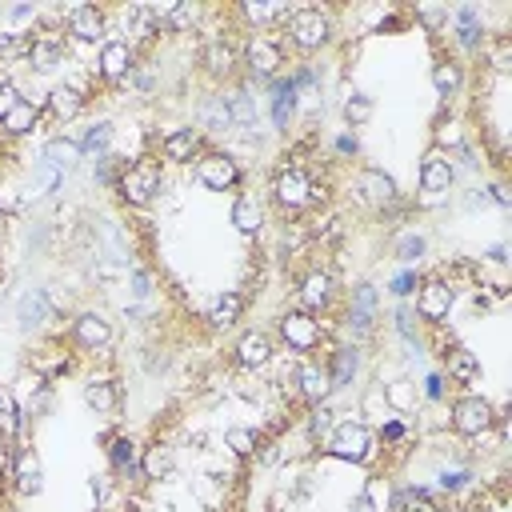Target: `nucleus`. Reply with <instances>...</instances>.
Listing matches in <instances>:
<instances>
[{
    "instance_id": "obj_54",
    "label": "nucleus",
    "mask_w": 512,
    "mask_h": 512,
    "mask_svg": "<svg viewBox=\"0 0 512 512\" xmlns=\"http://www.w3.org/2000/svg\"><path fill=\"white\" fill-rule=\"evenodd\" d=\"M444 392H448L444 372H440V368L424 372V380H420V404H440V400H444Z\"/></svg>"
},
{
    "instance_id": "obj_55",
    "label": "nucleus",
    "mask_w": 512,
    "mask_h": 512,
    "mask_svg": "<svg viewBox=\"0 0 512 512\" xmlns=\"http://www.w3.org/2000/svg\"><path fill=\"white\" fill-rule=\"evenodd\" d=\"M20 100H24L20 84H16V80H12L8 72H0V120H4V116H8V112H12L16 104H20Z\"/></svg>"
},
{
    "instance_id": "obj_42",
    "label": "nucleus",
    "mask_w": 512,
    "mask_h": 512,
    "mask_svg": "<svg viewBox=\"0 0 512 512\" xmlns=\"http://www.w3.org/2000/svg\"><path fill=\"white\" fill-rule=\"evenodd\" d=\"M432 88H436V96L444 104L452 96H460V88H464V64L456 56H436V64H432Z\"/></svg>"
},
{
    "instance_id": "obj_30",
    "label": "nucleus",
    "mask_w": 512,
    "mask_h": 512,
    "mask_svg": "<svg viewBox=\"0 0 512 512\" xmlns=\"http://www.w3.org/2000/svg\"><path fill=\"white\" fill-rule=\"evenodd\" d=\"M36 160L48 164V168H56L60 176H72V172L84 164V152H80V140H76V136L56 132V136H48V140L40 144V156H36Z\"/></svg>"
},
{
    "instance_id": "obj_38",
    "label": "nucleus",
    "mask_w": 512,
    "mask_h": 512,
    "mask_svg": "<svg viewBox=\"0 0 512 512\" xmlns=\"http://www.w3.org/2000/svg\"><path fill=\"white\" fill-rule=\"evenodd\" d=\"M228 224H232L240 236H248V240H252V236H260V232H264V224H268L264 204H260L256 196H248V192H244V196H236V200H232V208H228Z\"/></svg>"
},
{
    "instance_id": "obj_31",
    "label": "nucleus",
    "mask_w": 512,
    "mask_h": 512,
    "mask_svg": "<svg viewBox=\"0 0 512 512\" xmlns=\"http://www.w3.org/2000/svg\"><path fill=\"white\" fill-rule=\"evenodd\" d=\"M224 104H228V116H232V128L236 132H256L260 128V104H256V92L240 80L232 88H220Z\"/></svg>"
},
{
    "instance_id": "obj_45",
    "label": "nucleus",
    "mask_w": 512,
    "mask_h": 512,
    "mask_svg": "<svg viewBox=\"0 0 512 512\" xmlns=\"http://www.w3.org/2000/svg\"><path fill=\"white\" fill-rule=\"evenodd\" d=\"M476 484V472H472V464H440L436 468V492L440 496H460V492H468Z\"/></svg>"
},
{
    "instance_id": "obj_44",
    "label": "nucleus",
    "mask_w": 512,
    "mask_h": 512,
    "mask_svg": "<svg viewBox=\"0 0 512 512\" xmlns=\"http://www.w3.org/2000/svg\"><path fill=\"white\" fill-rule=\"evenodd\" d=\"M468 140H472V136H468V128H464V120H460V116L436 120V128H432V148H436V152H444V156L460 152Z\"/></svg>"
},
{
    "instance_id": "obj_18",
    "label": "nucleus",
    "mask_w": 512,
    "mask_h": 512,
    "mask_svg": "<svg viewBox=\"0 0 512 512\" xmlns=\"http://www.w3.org/2000/svg\"><path fill=\"white\" fill-rule=\"evenodd\" d=\"M336 292H340L336 272L316 264V268H308V272L300 276V284H296V308L320 316V312H328V308L336 304Z\"/></svg>"
},
{
    "instance_id": "obj_47",
    "label": "nucleus",
    "mask_w": 512,
    "mask_h": 512,
    "mask_svg": "<svg viewBox=\"0 0 512 512\" xmlns=\"http://www.w3.org/2000/svg\"><path fill=\"white\" fill-rule=\"evenodd\" d=\"M124 284H128L132 304H156V272L148 264H132Z\"/></svg>"
},
{
    "instance_id": "obj_16",
    "label": "nucleus",
    "mask_w": 512,
    "mask_h": 512,
    "mask_svg": "<svg viewBox=\"0 0 512 512\" xmlns=\"http://www.w3.org/2000/svg\"><path fill=\"white\" fill-rule=\"evenodd\" d=\"M68 340H72V348L96 356V352H108V348L116 344V324H112L104 312L84 308V312L72 316V324H68Z\"/></svg>"
},
{
    "instance_id": "obj_9",
    "label": "nucleus",
    "mask_w": 512,
    "mask_h": 512,
    "mask_svg": "<svg viewBox=\"0 0 512 512\" xmlns=\"http://www.w3.org/2000/svg\"><path fill=\"white\" fill-rule=\"evenodd\" d=\"M68 64V36H64V24H40L32 28V44H28V60L24 68L36 72V76H48L56 68Z\"/></svg>"
},
{
    "instance_id": "obj_40",
    "label": "nucleus",
    "mask_w": 512,
    "mask_h": 512,
    "mask_svg": "<svg viewBox=\"0 0 512 512\" xmlns=\"http://www.w3.org/2000/svg\"><path fill=\"white\" fill-rule=\"evenodd\" d=\"M388 252H392V260H396L400 268H416V264L428 256V232H420V228H400V232L392 236Z\"/></svg>"
},
{
    "instance_id": "obj_19",
    "label": "nucleus",
    "mask_w": 512,
    "mask_h": 512,
    "mask_svg": "<svg viewBox=\"0 0 512 512\" xmlns=\"http://www.w3.org/2000/svg\"><path fill=\"white\" fill-rule=\"evenodd\" d=\"M52 308H48V288L44 284H28L16 296V332L20 336H44L52 328Z\"/></svg>"
},
{
    "instance_id": "obj_10",
    "label": "nucleus",
    "mask_w": 512,
    "mask_h": 512,
    "mask_svg": "<svg viewBox=\"0 0 512 512\" xmlns=\"http://www.w3.org/2000/svg\"><path fill=\"white\" fill-rule=\"evenodd\" d=\"M68 348H72V340L60 336V332H44V336H36V344H32V352H28V372L44 376L48 384L60 380L64 372L76 368V352H68Z\"/></svg>"
},
{
    "instance_id": "obj_59",
    "label": "nucleus",
    "mask_w": 512,
    "mask_h": 512,
    "mask_svg": "<svg viewBox=\"0 0 512 512\" xmlns=\"http://www.w3.org/2000/svg\"><path fill=\"white\" fill-rule=\"evenodd\" d=\"M348 512H380V504H376V496H372L368 488H360V492L348 500Z\"/></svg>"
},
{
    "instance_id": "obj_56",
    "label": "nucleus",
    "mask_w": 512,
    "mask_h": 512,
    "mask_svg": "<svg viewBox=\"0 0 512 512\" xmlns=\"http://www.w3.org/2000/svg\"><path fill=\"white\" fill-rule=\"evenodd\" d=\"M484 196H488V204H496V208H512V192H508V184H504V176H496V180H488L484 184Z\"/></svg>"
},
{
    "instance_id": "obj_46",
    "label": "nucleus",
    "mask_w": 512,
    "mask_h": 512,
    "mask_svg": "<svg viewBox=\"0 0 512 512\" xmlns=\"http://www.w3.org/2000/svg\"><path fill=\"white\" fill-rule=\"evenodd\" d=\"M200 20H204V8H200V4L172 0V4H168V16H164V32H172V36H180V32H196Z\"/></svg>"
},
{
    "instance_id": "obj_39",
    "label": "nucleus",
    "mask_w": 512,
    "mask_h": 512,
    "mask_svg": "<svg viewBox=\"0 0 512 512\" xmlns=\"http://www.w3.org/2000/svg\"><path fill=\"white\" fill-rule=\"evenodd\" d=\"M40 120H44V108L24 96V100L0 120V136H4V140H24V136H32V132L40 128Z\"/></svg>"
},
{
    "instance_id": "obj_32",
    "label": "nucleus",
    "mask_w": 512,
    "mask_h": 512,
    "mask_svg": "<svg viewBox=\"0 0 512 512\" xmlns=\"http://www.w3.org/2000/svg\"><path fill=\"white\" fill-rule=\"evenodd\" d=\"M80 396H84V404H88L96 416H116L120 404H124V388H120L116 376H108V372L88 376L84 388H80Z\"/></svg>"
},
{
    "instance_id": "obj_51",
    "label": "nucleus",
    "mask_w": 512,
    "mask_h": 512,
    "mask_svg": "<svg viewBox=\"0 0 512 512\" xmlns=\"http://www.w3.org/2000/svg\"><path fill=\"white\" fill-rule=\"evenodd\" d=\"M416 24H420V32H428L432 40L440 36V32H448V16H452V8L448 4H416Z\"/></svg>"
},
{
    "instance_id": "obj_37",
    "label": "nucleus",
    "mask_w": 512,
    "mask_h": 512,
    "mask_svg": "<svg viewBox=\"0 0 512 512\" xmlns=\"http://www.w3.org/2000/svg\"><path fill=\"white\" fill-rule=\"evenodd\" d=\"M380 392H384V404H388L392 416H412L420 408V384H416V376H392V380L380 384Z\"/></svg>"
},
{
    "instance_id": "obj_28",
    "label": "nucleus",
    "mask_w": 512,
    "mask_h": 512,
    "mask_svg": "<svg viewBox=\"0 0 512 512\" xmlns=\"http://www.w3.org/2000/svg\"><path fill=\"white\" fill-rule=\"evenodd\" d=\"M12 488H16V496H24V500H32V496H40L44 492V464H40V452L32 448V444H20L16 452H12Z\"/></svg>"
},
{
    "instance_id": "obj_15",
    "label": "nucleus",
    "mask_w": 512,
    "mask_h": 512,
    "mask_svg": "<svg viewBox=\"0 0 512 512\" xmlns=\"http://www.w3.org/2000/svg\"><path fill=\"white\" fill-rule=\"evenodd\" d=\"M448 40L456 44L460 56H480V48L488 40L484 8L480 4H456L452 16H448Z\"/></svg>"
},
{
    "instance_id": "obj_27",
    "label": "nucleus",
    "mask_w": 512,
    "mask_h": 512,
    "mask_svg": "<svg viewBox=\"0 0 512 512\" xmlns=\"http://www.w3.org/2000/svg\"><path fill=\"white\" fill-rule=\"evenodd\" d=\"M324 372H328L332 396L344 392V388H352V384L360 380V372H364V348H356V344H348V340H344V344H332Z\"/></svg>"
},
{
    "instance_id": "obj_7",
    "label": "nucleus",
    "mask_w": 512,
    "mask_h": 512,
    "mask_svg": "<svg viewBox=\"0 0 512 512\" xmlns=\"http://www.w3.org/2000/svg\"><path fill=\"white\" fill-rule=\"evenodd\" d=\"M352 200L368 212H388V208L400 204V184L380 164H360L352 172Z\"/></svg>"
},
{
    "instance_id": "obj_3",
    "label": "nucleus",
    "mask_w": 512,
    "mask_h": 512,
    "mask_svg": "<svg viewBox=\"0 0 512 512\" xmlns=\"http://www.w3.org/2000/svg\"><path fill=\"white\" fill-rule=\"evenodd\" d=\"M112 192L120 196L124 208H136V212L148 208V204L164 192V160H160L156 152H144V156L128 160Z\"/></svg>"
},
{
    "instance_id": "obj_58",
    "label": "nucleus",
    "mask_w": 512,
    "mask_h": 512,
    "mask_svg": "<svg viewBox=\"0 0 512 512\" xmlns=\"http://www.w3.org/2000/svg\"><path fill=\"white\" fill-rule=\"evenodd\" d=\"M488 204V196H484V184H472V188H464V200H460V208L464 212H476V208H484Z\"/></svg>"
},
{
    "instance_id": "obj_21",
    "label": "nucleus",
    "mask_w": 512,
    "mask_h": 512,
    "mask_svg": "<svg viewBox=\"0 0 512 512\" xmlns=\"http://www.w3.org/2000/svg\"><path fill=\"white\" fill-rule=\"evenodd\" d=\"M60 24H64V36L72 40H84V44L108 40V12L100 4H68L60 12Z\"/></svg>"
},
{
    "instance_id": "obj_48",
    "label": "nucleus",
    "mask_w": 512,
    "mask_h": 512,
    "mask_svg": "<svg viewBox=\"0 0 512 512\" xmlns=\"http://www.w3.org/2000/svg\"><path fill=\"white\" fill-rule=\"evenodd\" d=\"M332 416H336V412H332V400L304 408V436H308V444H324V436H328L332 424H336Z\"/></svg>"
},
{
    "instance_id": "obj_43",
    "label": "nucleus",
    "mask_w": 512,
    "mask_h": 512,
    "mask_svg": "<svg viewBox=\"0 0 512 512\" xmlns=\"http://www.w3.org/2000/svg\"><path fill=\"white\" fill-rule=\"evenodd\" d=\"M76 140H80L84 160H100V156H108L112 144H116V124H112L108 116H100V120H92V124L84 128V136H76Z\"/></svg>"
},
{
    "instance_id": "obj_6",
    "label": "nucleus",
    "mask_w": 512,
    "mask_h": 512,
    "mask_svg": "<svg viewBox=\"0 0 512 512\" xmlns=\"http://www.w3.org/2000/svg\"><path fill=\"white\" fill-rule=\"evenodd\" d=\"M92 84H96V76L88 72H64V80L60 84H52L48 88V96H44V116H52L56 124H68V120H76V116H84V108H88V100H92Z\"/></svg>"
},
{
    "instance_id": "obj_17",
    "label": "nucleus",
    "mask_w": 512,
    "mask_h": 512,
    "mask_svg": "<svg viewBox=\"0 0 512 512\" xmlns=\"http://www.w3.org/2000/svg\"><path fill=\"white\" fill-rule=\"evenodd\" d=\"M140 64L136 48L124 40V36H108L100 48H96V64H92V76L100 84H124L132 76V68Z\"/></svg>"
},
{
    "instance_id": "obj_20",
    "label": "nucleus",
    "mask_w": 512,
    "mask_h": 512,
    "mask_svg": "<svg viewBox=\"0 0 512 512\" xmlns=\"http://www.w3.org/2000/svg\"><path fill=\"white\" fill-rule=\"evenodd\" d=\"M276 360V340L268 328H244L232 344V364L240 372H264Z\"/></svg>"
},
{
    "instance_id": "obj_13",
    "label": "nucleus",
    "mask_w": 512,
    "mask_h": 512,
    "mask_svg": "<svg viewBox=\"0 0 512 512\" xmlns=\"http://www.w3.org/2000/svg\"><path fill=\"white\" fill-rule=\"evenodd\" d=\"M456 288L448 284V280H440V276H424L420 280V288H416V296H412V312H416V320H424L428 328H436V324H444L448 316H452V308H456Z\"/></svg>"
},
{
    "instance_id": "obj_5",
    "label": "nucleus",
    "mask_w": 512,
    "mask_h": 512,
    "mask_svg": "<svg viewBox=\"0 0 512 512\" xmlns=\"http://www.w3.org/2000/svg\"><path fill=\"white\" fill-rule=\"evenodd\" d=\"M332 32H336V16H332V8H320V4L292 8L288 24H284V36L296 52H320L324 44H332Z\"/></svg>"
},
{
    "instance_id": "obj_2",
    "label": "nucleus",
    "mask_w": 512,
    "mask_h": 512,
    "mask_svg": "<svg viewBox=\"0 0 512 512\" xmlns=\"http://www.w3.org/2000/svg\"><path fill=\"white\" fill-rule=\"evenodd\" d=\"M380 444H376V428L364 424L360 416H344L332 424V432L324 436L320 444V456L324 460H340V464H356V468H368L376 460Z\"/></svg>"
},
{
    "instance_id": "obj_57",
    "label": "nucleus",
    "mask_w": 512,
    "mask_h": 512,
    "mask_svg": "<svg viewBox=\"0 0 512 512\" xmlns=\"http://www.w3.org/2000/svg\"><path fill=\"white\" fill-rule=\"evenodd\" d=\"M332 148H336V160H352V156H360V136H356L352 128H344Z\"/></svg>"
},
{
    "instance_id": "obj_36",
    "label": "nucleus",
    "mask_w": 512,
    "mask_h": 512,
    "mask_svg": "<svg viewBox=\"0 0 512 512\" xmlns=\"http://www.w3.org/2000/svg\"><path fill=\"white\" fill-rule=\"evenodd\" d=\"M172 472H176V448H172L168 440H152V444L140 448V480L160 484V480H168Z\"/></svg>"
},
{
    "instance_id": "obj_8",
    "label": "nucleus",
    "mask_w": 512,
    "mask_h": 512,
    "mask_svg": "<svg viewBox=\"0 0 512 512\" xmlns=\"http://www.w3.org/2000/svg\"><path fill=\"white\" fill-rule=\"evenodd\" d=\"M276 336L288 344L292 356H312V352L328 340V328H324L320 316H312V312H304V308H284V312L276 316Z\"/></svg>"
},
{
    "instance_id": "obj_26",
    "label": "nucleus",
    "mask_w": 512,
    "mask_h": 512,
    "mask_svg": "<svg viewBox=\"0 0 512 512\" xmlns=\"http://www.w3.org/2000/svg\"><path fill=\"white\" fill-rule=\"evenodd\" d=\"M108 448H104V456H108V476L124 488V484H136V476H140V444L128 436V432H112L108 440H104Z\"/></svg>"
},
{
    "instance_id": "obj_33",
    "label": "nucleus",
    "mask_w": 512,
    "mask_h": 512,
    "mask_svg": "<svg viewBox=\"0 0 512 512\" xmlns=\"http://www.w3.org/2000/svg\"><path fill=\"white\" fill-rule=\"evenodd\" d=\"M240 16L248 20V32H276L280 24H288L292 4H284V0H244Z\"/></svg>"
},
{
    "instance_id": "obj_29",
    "label": "nucleus",
    "mask_w": 512,
    "mask_h": 512,
    "mask_svg": "<svg viewBox=\"0 0 512 512\" xmlns=\"http://www.w3.org/2000/svg\"><path fill=\"white\" fill-rule=\"evenodd\" d=\"M440 372H444V380H452V384H460L464 392H472V384L484 376V364H480V356H476L468 344H452V348L440 356Z\"/></svg>"
},
{
    "instance_id": "obj_14",
    "label": "nucleus",
    "mask_w": 512,
    "mask_h": 512,
    "mask_svg": "<svg viewBox=\"0 0 512 512\" xmlns=\"http://www.w3.org/2000/svg\"><path fill=\"white\" fill-rule=\"evenodd\" d=\"M272 200L284 212L312 208V168L308 164H280L272 176Z\"/></svg>"
},
{
    "instance_id": "obj_12",
    "label": "nucleus",
    "mask_w": 512,
    "mask_h": 512,
    "mask_svg": "<svg viewBox=\"0 0 512 512\" xmlns=\"http://www.w3.org/2000/svg\"><path fill=\"white\" fill-rule=\"evenodd\" d=\"M192 176H196V184H204L208 192H232V188L244 180V168H240V160H236L232 152L208 148V152L196 156Z\"/></svg>"
},
{
    "instance_id": "obj_50",
    "label": "nucleus",
    "mask_w": 512,
    "mask_h": 512,
    "mask_svg": "<svg viewBox=\"0 0 512 512\" xmlns=\"http://www.w3.org/2000/svg\"><path fill=\"white\" fill-rule=\"evenodd\" d=\"M28 44H32V28L28 32L0 28V68L4 64H24L28 60Z\"/></svg>"
},
{
    "instance_id": "obj_34",
    "label": "nucleus",
    "mask_w": 512,
    "mask_h": 512,
    "mask_svg": "<svg viewBox=\"0 0 512 512\" xmlns=\"http://www.w3.org/2000/svg\"><path fill=\"white\" fill-rule=\"evenodd\" d=\"M244 308H248V296L236 292V288H224V292L212 300V308L204 312L208 332H228V328H236V324L244 320Z\"/></svg>"
},
{
    "instance_id": "obj_52",
    "label": "nucleus",
    "mask_w": 512,
    "mask_h": 512,
    "mask_svg": "<svg viewBox=\"0 0 512 512\" xmlns=\"http://www.w3.org/2000/svg\"><path fill=\"white\" fill-rule=\"evenodd\" d=\"M392 412H388V404H384V392H380V384H368L364 392H360V420L364 424H380V420H388Z\"/></svg>"
},
{
    "instance_id": "obj_22",
    "label": "nucleus",
    "mask_w": 512,
    "mask_h": 512,
    "mask_svg": "<svg viewBox=\"0 0 512 512\" xmlns=\"http://www.w3.org/2000/svg\"><path fill=\"white\" fill-rule=\"evenodd\" d=\"M300 100H304V96H300V88L292 84L288 72L268 84V116H272V132H276V136H288V132H292L296 112H300Z\"/></svg>"
},
{
    "instance_id": "obj_11",
    "label": "nucleus",
    "mask_w": 512,
    "mask_h": 512,
    "mask_svg": "<svg viewBox=\"0 0 512 512\" xmlns=\"http://www.w3.org/2000/svg\"><path fill=\"white\" fill-rule=\"evenodd\" d=\"M196 60H200V72L212 84H228V80L240 76V48L228 40V32H204V44H200Z\"/></svg>"
},
{
    "instance_id": "obj_24",
    "label": "nucleus",
    "mask_w": 512,
    "mask_h": 512,
    "mask_svg": "<svg viewBox=\"0 0 512 512\" xmlns=\"http://www.w3.org/2000/svg\"><path fill=\"white\" fill-rule=\"evenodd\" d=\"M204 152V136L196 124H176L156 140V156L164 164H192Z\"/></svg>"
},
{
    "instance_id": "obj_53",
    "label": "nucleus",
    "mask_w": 512,
    "mask_h": 512,
    "mask_svg": "<svg viewBox=\"0 0 512 512\" xmlns=\"http://www.w3.org/2000/svg\"><path fill=\"white\" fill-rule=\"evenodd\" d=\"M420 280H424L420 268H400V272L388 280V296H392V300H412L416 288H420Z\"/></svg>"
},
{
    "instance_id": "obj_60",
    "label": "nucleus",
    "mask_w": 512,
    "mask_h": 512,
    "mask_svg": "<svg viewBox=\"0 0 512 512\" xmlns=\"http://www.w3.org/2000/svg\"><path fill=\"white\" fill-rule=\"evenodd\" d=\"M0 220H4V212H0Z\"/></svg>"
},
{
    "instance_id": "obj_25",
    "label": "nucleus",
    "mask_w": 512,
    "mask_h": 512,
    "mask_svg": "<svg viewBox=\"0 0 512 512\" xmlns=\"http://www.w3.org/2000/svg\"><path fill=\"white\" fill-rule=\"evenodd\" d=\"M292 380H296V396H300L304 408L332 400L328 372H324V364H320L316 356H296V364H292Z\"/></svg>"
},
{
    "instance_id": "obj_4",
    "label": "nucleus",
    "mask_w": 512,
    "mask_h": 512,
    "mask_svg": "<svg viewBox=\"0 0 512 512\" xmlns=\"http://www.w3.org/2000/svg\"><path fill=\"white\" fill-rule=\"evenodd\" d=\"M448 428L460 440H480L484 432L504 428V412L488 396H480V392H460L452 400V408H448Z\"/></svg>"
},
{
    "instance_id": "obj_23",
    "label": "nucleus",
    "mask_w": 512,
    "mask_h": 512,
    "mask_svg": "<svg viewBox=\"0 0 512 512\" xmlns=\"http://www.w3.org/2000/svg\"><path fill=\"white\" fill-rule=\"evenodd\" d=\"M452 184H456L452 156H444V152L428 148V152H424V160H420V168H416V188H420V196H424V200H440V196H448V192H452Z\"/></svg>"
},
{
    "instance_id": "obj_41",
    "label": "nucleus",
    "mask_w": 512,
    "mask_h": 512,
    "mask_svg": "<svg viewBox=\"0 0 512 512\" xmlns=\"http://www.w3.org/2000/svg\"><path fill=\"white\" fill-rule=\"evenodd\" d=\"M224 448H228L236 460H252V456H260V448H264V428L236 420V424L224 428Z\"/></svg>"
},
{
    "instance_id": "obj_35",
    "label": "nucleus",
    "mask_w": 512,
    "mask_h": 512,
    "mask_svg": "<svg viewBox=\"0 0 512 512\" xmlns=\"http://www.w3.org/2000/svg\"><path fill=\"white\" fill-rule=\"evenodd\" d=\"M196 128H200V136H228V132H236L220 88L208 92V96H200V104H196Z\"/></svg>"
},
{
    "instance_id": "obj_1",
    "label": "nucleus",
    "mask_w": 512,
    "mask_h": 512,
    "mask_svg": "<svg viewBox=\"0 0 512 512\" xmlns=\"http://www.w3.org/2000/svg\"><path fill=\"white\" fill-rule=\"evenodd\" d=\"M288 68V48L284 36L276 32H248L244 48H240V76L248 88H268L276 76H284Z\"/></svg>"
},
{
    "instance_id": "obj_49",
    "label": "nucleus",
    "mask_w": 512,
    "mask_h": 512,
    "mask_svg": "<svg viewBox=\"0 0 512 512\" xmlns=\"http://www.w3.org/2000/svg\"><path fill=\"white\" fill-rule=\"evenodd\" d=\"M372 112H376V104H372V96L368 92H348L344 96V104H340V116H344V128H364L368 120H372Z\"/></svg>"
}]
</instances>
